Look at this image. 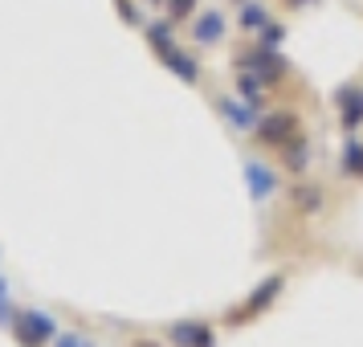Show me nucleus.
Returning a JSON list of instances; mask_svg holds the SVG:
<instances>
[{"instance_id": "39448f33", "label": "nucleus", "mask_w": 363, "mask_h": 347, "mask_svg": "<svg viewBox=\"0 0 363 347\" xmlns=\"http://www.w3.org/2000/svg\"><path fill=\"white\" fill-rule=\"evenodd\" d=\"M220 29H225L220 13H216V9H208V17L200 21V37H204V41H216V37H220Z\"/></svg>"}, {"instance_id": "20e7f679", "label": "nucleus", "mask_w": 363, "mask_h": 347, "mask_svg": "<svg viewBox=\"0 0 363 347\" xmlns=\"http://www.w3.org/2000/svg\"><path fill=\"white\" fill-rule=\"evenodd\" d=\"M220 111H225V119H233V123H237V127H253V123H257V111H253V106H241V102H220Z\"/></svg>"}, {"instance_id": "7ed1b4c3", "label": "nucleus", "mask_w": 363, "mask_h": 347, "mask_svg": "<svg viewBox=\"0 0 363 347\" xmlns=\"http://www.w3.org/2000/svg\"><path fill=\"white\" fill-rule=\"evenodd\" d=\"M172 335H176L180 347H213V331L204 327V323H176Z\"/></svg>"}, {"instance_id": "f257e3e1", "label": "nucleus", "mask_w": 363, "mask_h": 347, "mask_svg": "<svg viewBox=\"0 0 363 347\" xmlns=\"http://www.w3.org/2000/svg\"><path fill=\"white\" fill-rule=\"evenodd\" d=\"M298 127V115H290V111H281V115H269L262 119V139H269V148H278V139H286V135ZM286 143H294V139H286Z\"/></svg>"}, {"instance_id": "f03ea898", "label": "nucleus", "mask_w": 363, "mask_h": 347, "mask_svg": "<svg viewBox=\"0 0 363 347\" xmlns=\"http://www.w3.org/2000/svg\"><path fill=\"white\" fill-rule=\"evenodd\" d=\"M245 176H249V188H253V200H265L274 188H278L274 167H265V164H253V160H249V164H245Z\"/></svg>"}]
</instances>
